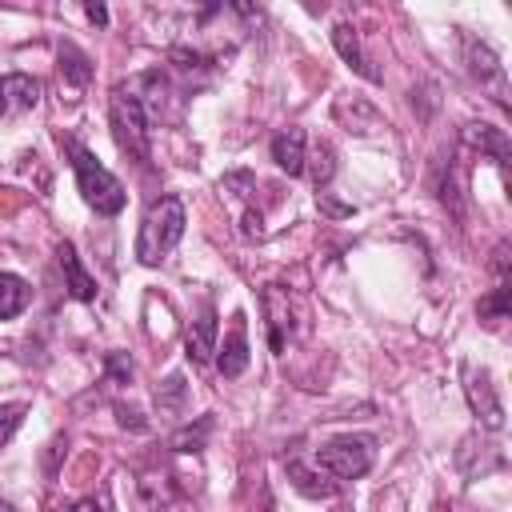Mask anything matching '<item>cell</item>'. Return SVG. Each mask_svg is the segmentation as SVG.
<instances>
[{"label":"cell","instance_id":"obj_1","mask_svg":"<svg viewBox=\"0 0 512 512\" xmlns=\"http://www.w3.org/2000/svg\"><path fill=\"white\" fill-rule=\"evenodd\" d=\"M64 152L72 156V172H76V188H80L84 204L96 208L100 216H120V212H124V200H128L124 184H120V180L92 156V148H84L76 136L64 140Z\"/></svg>","mask_w":512,"mask_h":512},{"label":"cell","instance_id":"obj_2","mask_svg":"<svg viewBox=\"0 0 512 512\" xmlns=\"http://www.w3.org/2000/svg\"><path fill=\"white\" fill-rule=\"evenodd\" d=\"M184 224H188V216H184L180 196H160V200L144 212V220H140L136 260H140V264H148V268H156V264H160V260L180 244Z\"/></svg>","mask_w":512,"mask_h":512},{"label":"cell","instance_id":"obj_3","mask_svg":"<svg viewBox=\"0 0 512 512\" xmlns=\"http://www.w3.org/2000/svg\"><path fill=\"white\" fill-rule=\"evenodd\" d=\"M108 120L120 152H128L136 164H148L152 144H148V108L136 96V84H116L108 100Z\"/></svg>","mask_w":512,"mask_h":512},{"label":"cell","instance_id":"obj_4","mask_svg":"<svg viewBox=\"0 0 512 512\" xmlns=\"http://www.w3.org/2000/svg\"><path fill=\"white\" fill-rule=\"evenodd\" d=\"M372 456H376L372 436H340L316 452V468L328 472L332 480H360L372 468Z\"/></svg>","mask_w":512,"mask_h":512},{"label":"cell","instance_id":"obj_5","mask_svg":"<svg viewBox=\"0 0 512 512\" xmlns=\"http://www.w3.org/2000/svg\"><path fill=\"white\" fill-rule=\"evenodd\" d=\"M464 60H468L472 80H480V88H488V92H492V100H496L500 108H508V76H504L500 56H496L488 44H480V40L464 36Z\"/></svg>","mask_w":512,"mask_h":512},{"label":"cell","instance_id":"obj_6","mask_svg":"<svg viewBox=\"0 0 512 512\" xmlns=\"http://www.w3.org/2000/svg\"><path fill=\"white\" fill-rule=\"evenodd\" d=\"M464 380H468V384H464L468 404H472V412L480 416V424H484L488 432H500V428H504V404H500V396H496L488 372H484V368H480V372L464 368Z\"/></svg>","mask_w":512,"mask_h":512},{"label":"cell","instance_id":"obj_7","mask_svg":"<svg viewBox=\"0 0 512 512\" xmlns=\"http://www.w3.org/2000/svg\"><path fill=\"white\" fill-rule=\"evenodd\" d=\"M184 348H188V360L192 364H208L212 360V352H216V308H212V300H200V312L188 324Z\"/></svg>","mask_w":512,"mask_h":512},{"label":"cell","instance_id":"obj_8","mask_svg":"<svg viewBox=\"0 0 512 512\" xmlns=\"http://www.w3.org/2000/svg\"><path fill=\"white\" fill-rule=\"evenodd\" d=\"M40 104V80L24 76V72H12V76H0V116H12V112H28Z\"/></svg>","mask_w":512,"mask_h":512},{"label":"cell","instance_id":"obj_9","mask_svg":"<svg viewBox=\"0 0 512 512\" xmlns=\"http://www.w3.org/2000/svg\"><path fill=\"white\" fill-rule=\"evenodd\" d=\"M216 368H220V376H228V380H236V376L248 368V332H244V316H236L232 332H228L224 344L216 348Z\"/></svg>","mask_w":512,"mask_h":512},{"label":"cell","instance_id":"obj_10","mask_svg":"<svg viewBox=\"0 0 512 512\" xmlns=\"http://www.w3.org/2000/svg\"><path fill=\"white\" fill-rule=\"evenodd\" d=\"M56 256H60V268H64V288L76 296V300H84V304H92L96 300V280L88 276V268L80 264V256H76V248L64 240L60 248H56Z\"/></svg>","mask_w":512,"mask_h":512},{"label":"cell","instance_id":"obj_11","mask_svg":"<svg viewBox=\"0 0 512 512\" xmlns=\"http://www.w3.org/2000/svg\"><path fill=\"white\" fill-rule=\"evenodd\" d=\"M332 48L340 52V60H344L352 72H360V76H364V80H372V84L380 80V72H376V68L368 64V56L360 52V40H356V28H352V24H344V20H340V24L332 28Z\"/></svg>","mask_w":512,"mask_h":512},{"label":"cell","instance_id":"obj_12","mask_svg":"<svg viewBox=\"0 0 512 512\" xmlns=\"http://www.w3.org/2000/svg\"><path fill=\"white\" fill-rule=\"evenodd\" d=\"M264 312H268V344L280 356L284 352V336L292 328V320H288V292H280V284L264 288Z\"/></svg>","mask_w":512,"mask_h":512},{"label":"cell","instance_id":"obj_13","mask_svg":"<svg viewBox=\"0 0 512 512\" xmlns=\"http://www.w3.org/2000/svg\"><path fill=\"white\" fill-rule=\"evenodd\" d=\"M272 160L276 168H284L288 176H300L304 172V132L300 128H284L272 136Z\"/></svg>","mask_w":512,"mask_h":512},{"label":"cell","instance_id":"obj_14","mask_svg":"<svg viewBox=\"0 0 512 512\" xmlns=\"http://www.w3.org/2000/svg\"><path fill=\"white\" fill-rule=\"evenodd\" d=\"M56 56H60V72H64V80L72 84V88H88L92 84V56L80 48V44H72V40H60V48H56Z\"/></svg>","mask_w":512,"mask_h":512},{"label":"cell","instance_id":"obj_15","mask_svg":"<svg viewBox=\"0 0 512 512\" xmlns=\"http://www.w3.org/2000/svg\"><path fill=\"white\" fill-rule=\"evenodd\" d=\"M464 140L472 144V148H480V152H488L500 168H508V156H512V148H508V136L496 128V124H468L464 128Z\"/></svg>","mask_w":512,"mask_h":512},{"label":"cell","instance_id":"obj_16","mask_svg":"<svg viewBox=\"0 0 512 512\" xmlns=\"http://www.w3.org/2000/svg\"><path fill=\"white\" fill-rule=\"evenodd\" d=\"M288 480H292L296 492H304V496H312V500H332V496L340 492V480H324V476L308 472L300 460H288Z\"/></svg>","mask_w":512,"mask_h":512},{"label":"cell","instance_id":"obj_17","mask_svg":"<svg viewBox=\"0 0 512 512\" xmlns=\"http://www.w3.org/2000/svg\"><path fill=\"white\" fill-rule=\"evenodd\" d=\"M28 284H24V276H16V272H0V320H12V316H20L24 308H28Z\"/></svg>","mask_w":512,"mask_h":512},{"label":"cell","instance_id":"obj_18","mask_svg":"<svg viewBox=\"0 0 512 512\" xmlns=\"http://www.w3.org/2000/svg\"><path fill=\"white\" fill-rule=\"evenodd\" d=\"M208 436H212V416H200L196 420V428L188 424V428H180V432H172V452H200L204 444H208Z\"/></svg>","mask_w":512,"mask_h":512},{"label":"cell","instance_id":"obj_19","mask_svg":"<svg viewBox=\"0 0 512 512\" xmlns=\"http://www.w3.org/2000/svg\"><path fill=\"white\" fill-rule=\"evenodd\" d=\"M504 316H508V280L500 276V284L480 300V320L496 324V320H504Z\"/></svg>","mask_w":512,"mask_h":512},{"label":"cell","instance_id":"obj_20","mask_svg":"<svg viewBox=\"0 0 512 512\" xmlns=\"http://www.w3.org/2000/svg\"><path fill=\"white\" fill-rule=\"evenodd\" d=\"M24 404H0V448L12 440V432L20 428V420H24Z\"/></svg>","mask_w":512,"mask_h":512},{"label":"cell","instance_id":"obj_21","mask_svg":"<svg viewBox=\"0 0 512 512\" xmlns=\"http://www.w3.org/2000/svg\"><path fill=\"white\" fill-rule=\"evenodd\" d=\"M184 396V376H168L160 388H156V400H160V408H176V400Z\"/></svg>","mask_w":512,"mask_h":512},{"label":"cell","instance_id":"obj_22","mask_svg":"<svg viewBox=\"0 0 512 512\" xmlns=\"http://www.w3.org/2000/svg\"><path fill=\"white\" fill-rule=\"evenodd\" d=\"M84 16H88V24L108 28V4L104 0H84Z\"/></svg>","mask_w":512,"mask_h":512},{"label":"cell","instance_id":"obj_23","mask_svg":"<svg viewBox=\"0 0 512 512\" xmlns=\"http://www.w3.org/2000/svg\"><path fill=\"white\" fill-rule=\"evenodd\" d=\"M108 368H112V376H116V380H132V360H124L120 352H112V356H108Z\"/></svg>","mask_w":512,"mask_h":512},{"label":"cell","instance_id":"obj_24","mask_svg":"<svg viewBox=\"0 0 512 512\" xmlns=\"http://www.w3.org/2000/svg\"><path fill=\"white\" fill-rule=\"evenodd\" d=\"M116 412H120V424H124V428H136V432H144V428H148V424L140 420V412H136V408H124V404H116Z\"/></svg>","mask_w":512,"mask_h":512},{"label":"cell","instance_id":"obj_25","mask_svg":"<svg viewBox=\"0 0 512 512\" xmlns=\"http://www.w3.org/2000/svg\"><path fill=\"white\" fill-rule=\"evenodd\" d=\"M228 8L240 16V20H252L256 16V8H252V0H228Z\"/></svg>","mask_w":512,"mask_h":512}]
</instances>
